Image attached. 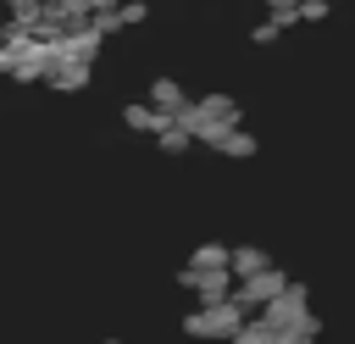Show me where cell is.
I'll use <instances>...</instances> for the list:
<instances>
[{
  "label": "cell",
  "mask_w": 355,
  "mask_h": 344,
  "mask_svg": "<svg viewBox=\"0 0 355 344\" xmlns=\"http://www.w3.org/2000/svg\"><path fill=\"white\" fill-rule=\"evenodd\" d=\"M183 333H189V338H233V333H239V305L211 300V305H200V311L183 316Z\"/></svg>",
  "instance_id": "1"
},
{
  "label": "cell",
  "mask_w": 355,
  "mask_h": 344,
  "mask_svg": "<svg viewBox=\"0 0 355 344\" xmlns=\"http://www.w3.org/2000/svg\"><path fill=\"white\" fill-rule=\"evenodd\" d=\"M144 17H150L144 0H122V6H116V28H133V22H144Z\"/></svg>",
  "instance_id": "5"
},
{
  "label": "cell",
  "mask_w": 355,
  "mask_h": 344,
  "mask_svg": "<svg viewBox=\"0 0 355 344\" xmlns=\"http://www.w3.org/2000/svg\"><path fill=\"white\" fill-rule=\"evenodd\" d=\"M105 344H116V338H105Z\"/></svg>",
  "instance_id": "7"
},
{
  "label": "cell",
  "mask_w": 355,
  "mask_h": 344,
  "mask_svg": "<svg viewBox=\"0 0 355 344\" xmlns=\"http://www.w3.org/2000/svg\"><path fill=\"white\" fill-rule=\"evenodd\" d=\"M122 122H128L133 133H161V128H166V117H161L150 100H144V105H122Z\"/></svg>",
  "instance_id": "4"
},
{
  "label": "cell",
  "mask_w": 355,
  "mask_h": 344,
  "mask_svg": "<svg viewBox=\"0 0 355 344\" xmlns=\"http://www.w3.org/2000/svg\"><path fill=\"white\" fill-rule=\"evenodd\" d=\"M150 105H155L166 122H178V117L189 111V94H183V83H178V78H155V83H150Z\"/></svg>",
  "instance_id": "2"
},
{
  "label": "cell",
  "mask_w": 355,
  "mask_h": 344,
  "mask_svg": "<svg viewBox=\"0 0 355 344\" xmlns=\"http://www.w3.org/2000/svg\"><path fill=\"white\" fill-rule=\"evenodd\" d=\"M44 83H50V89H61V94H78V89L89 83V67H83V61H55V55H50Z\"/></svg>",
  "instance_id": "3"
},
{
  "label": "cell",
  "mask_w": 355,
  "mask_h": 344,
  "mask_svg": "<svg viewBox=\"0 0 355 344\" xmlns=\"http://www.w3.org/2000/svg\"><path fill=\"white\" fill-rule=\"evenodd\" d=\"M0 6H6V11H11V17H28V11H39V6H44V0H0Z\"/></svg>",
  "instance_id": "6"
}]
</instances>
